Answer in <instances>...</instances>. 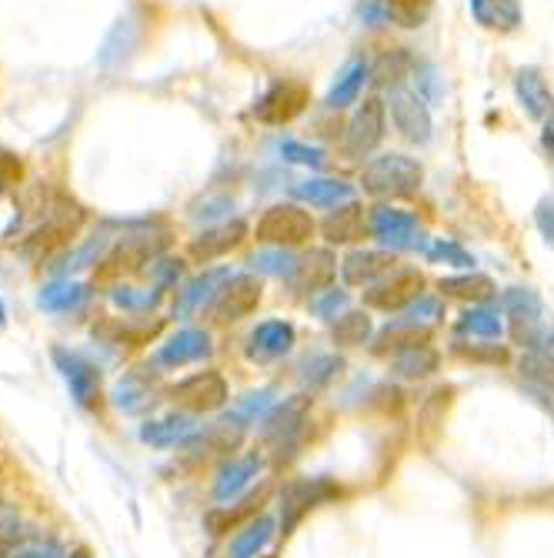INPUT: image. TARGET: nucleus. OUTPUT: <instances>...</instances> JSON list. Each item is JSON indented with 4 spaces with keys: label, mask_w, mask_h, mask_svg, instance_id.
Listing matches in <instances>:
<instances>
[{
    "label": "nucleus",
    "mask_w": 554,
    "mask_h": 558,
    "mask_svg": "<svg viewBox=\"0 0 554 558\" xmlns=\"http://www.w3.org/2000/svg\"><path fill=\"white\" fill-rule=\"evenodd\" d=\"M231 278L227 268L221 271H205L200 278H194L184 291H181V304H177V312L181 315H194L197 308H208V304L214 301V294L221 291V284Z\"/></svg>",
    "instance_id": "30"
},
{
    "label": "nucleus",
    "mask_w": 554,
    "mask_h": 558,
    "mask_svg": "<svg viewBox=\"0 0 554 558\" xmlns=\"http://www.w3.org/2000/svg\"><path fill=\"white\" fill-rule=\"evenodd\" d=\"M271 409H274V391L271 388H261V391H250L237 409L227 415V422L234 425V428H247V425H258V422H264L268 415H271Z\"/></svg>",
    "instance_id": "39"
},
{
    "label": "nucleus",
    "mask_w": 554,
    "mask_h": 558,
    "mask_svg": "<svg viewBox=\"0 0 554 558\" xmlns=\"http://www.w3.org/2000/svg\"><path fill=\"white\" fill-rule=\"evenodd\" d=\"M134 44H137V24H134V17H121L111 27V34L104 37V44H100V54H97L100 68L124 64V58L134 50Z\"/></svg>",
    "instance_id": "32"
},
{
    "label": "nucleus",
    "mask_w": 554,
    "mask_h": 558,
    "mask_svg": "<svg viewBox=\"0 0 554 558\" xmlns=\"http://www.w3.org/2000/svg\"><path fill=\"white\" fill-rule=\"evenodd\" d=\"M501 312L515 322V328H528V325H541L544 301L534 288H508L501 294Z\"/></svg>",
    "instance_id": "28"
},
{
    "label": "nucleus",
    "mask_w": 554,
    "mask_h": 558,
    "mask_svg": "<svg viewBox=\"0 0 554 558\" xmlns=\"http://www.w3.org/2000/svg\"><path fill=\"white\" fill-rule=\"evenodd\" d=\"M438 291L444 298H458V301H468V304H484L497 294L494 281L481 271H471V275H455V278H441L438 281Z\"/></svg>",
    "instance_id": "29"
},
{
    "label": "nucleus",
    "mask_w": 554,
    "mask_h": 558,
    "mask_svg": "<svg viewBox=\"0 0 554 558\" xmlns=\"http://www.w3.org/2000/svg\"><path fill=\"white\" fill-rule=\"evenodd\" d=\"M438 365H441V351L431 348V344H418V348H411L405 354H397V359H391V372L397 378H411V381L434 375Z\"/></svg>",
    "instance_id": "33"
},
{
    "label": "nucleus",
    "mask_w": 554,
    "mask_h": 558,
    "mask_svg": "<svg viewBox=\"0 0 554 558\" xmlns=\"http://www.w3.org/2000/svg\"><path fill=\"white\" fill-rule=\"evenodd\" d=\"M311 105V87L297 77H278L268 84V90L258 97L255 105V118L268 128H284L291 121H297Z\"/></svg>",
    "instance_id": "7"
},
{
    "label": "nucleus",
    "mask_w": 554,
    "mask_h": 558,
    "mask_svg": "<svg viewBox=\"0 0 554 558\" xmlns=\"http://www.w3.org/2000/svg\"><path fill=\"white\" fill-rule=\"evenodd\" d=\"M294 194L311 208H341L347 201H355V187L337 178H311L294 184Z\"/></svg>",
    "instance_id": "26"
},
{
    "label": "nucleus",
    "mask_w": 554,
    "mask_h": 558,
    "mask_svg": "<svg viewBox=\"0 0 554 558\" xmlns=\"http://www.w3.org/2000/svg\"><path fill=\"white\" fill-rule=\"evenodd\" d=\"M521 375L544 385V388H554V359L551 351H531L521 359Z\"/></svg>",
    "instance_id": "48"
},
{
    "label": "nucleus",
    "mask_w": 554,
    "mask_h": 558,
    "mask_svg": "<svg viewBox=\"0 0 554 558\" xmlns=\"http://www.w3.org/2000/svg\"><path fill=\"white\" fill-rule=\"evenodd\" d=\"M397 258L391 251H350L341 262V275L350 288H371L394 271Z\"/></svg>",
    "instance_id": "19"
},
{
    "label": "nucleus",
    "mask_w": 554,
    "mask_h": 558,
    "mask_svg": "<svg viewBox=\"0 0 554 558\" xmlns=\"http://www.w3.org/2000/svg\"><path fill=\"white\" fill-rule=\"evenodd\" d=\"M341 498V485L334 478H291L281 488V529L291 535L321 505Z\"/></svg>",
    "instance_id": "6"
},
{
    "label": "nucleus",
    "mask_w": 554,
    "mask_h": 558,
    "mask_svg": "<svg viewBox=\"0 0 554 558\" xmlns=\"http://www.w3.org/2000/svg\"><path fill=\"white\" fill-rule=\"evenodd\" d=\"M50 359H54L58 372L64 375V381H67V388H71V395H74V401L81 404V409H97V404H100V372L77 351L54 348Z\"/></svg>",
    "instance_id": "14"
},
{
    "label": "nucleus",
    "mask_w": 554,
    "mask_h": 558,
    "mask_svg": "<svg viewBox=\"0 0 554 558\" xmlns=\"http://www.w3.org/2000/svg\"><path fill=\"white\" fill-rule=\"evenodd\" d=\"M161 331V318L158 322H144V325H134V322H118V325H111V328H100V335H108L114 344H131V348H137V344H147L150 338H155Z\"/></svg>",
    "instance_id": "42"
},
{
    "label": "nucleus",
    "mask_w": 554,
    "mask_h": 558,
    "mask_svg": "<svg viewBox=\"0 0 554 558\" xmlns=\"http://www.w3.org/2000/svg\"><path fill=\"white\" fill-rule=\"evenodd\" d=\"M471 8V17L481 31H491V34H518L525 27V8L521 0H468Z\"/></svg>",
    "instance_id": "17"
},
{
    "label": "nucleus",
    "mask_w": 554,
    "mask_h": 558,
    "mask_svg": "<svg viewBox=\"0 0 554 558\" xmlns=\"http://www.w3.org/2000/svg\"><path fill=\"white\" fill-rule=\"evenodd\" d=\"M315 312H318L324 322H337V318L347 312V291L328 288V291L315 301Z\"/></svg>",
    "instance_id": "50"
},
{
    "label": "nucleus",
    "mask_w": 554,
    "mask_h": 558,
    "mask_svg": "<svg viewBox=\"0 0 554 558\" xmlns=\"http://www.w3.org/2000/svg\"><path fill=\"white\" fill-rule=\"evenodd\" d=\"M424 184V168L408 158V155H381L371 158L361 171V187L365 194L378 197V201H405L415 197Z\"/></svg>",
    "instance_id": "1"
},
{
    "label": "nucleus",
    "mask_w": 554,
    "mask_h": 558,
    "mask_svg": "<svg viewBox=\"0 0 554 558\" xmlns=\"http://www.w3.org/2000/svg\"><path fill=\"white\" fill-rule=\"evenodd\" d=\"M334 275H337V262L328 247H321V251H311V255L300 258V265L291 278V288L300 294H324L331 288Z\"/></svg>",
    "instance_id": "22"
},
{
    "label": "nucleus",
    "mask_w": 554,
    "mask_h": 558,
    "mask_svg": "<svg viewBox=\"0 0 554 558\" xmlns=\"http://www.w3.org/2000/svg\"><path fill=\"white\" fill-rule=\"evenodd\" d=\"M147 385H137V378H124L121 385H118V404L121 409H127V412H137L140 404L147 401Z\"/></svg>",
    "instance_id": "51"
},
{
    "label": "nucleus",
    "mask_w": 554,
    "mask_h": 558,
    "mask_svg": "<svg viewBox=\"0 0 554 558\" xmlns=\"http://www.w3.org/2000/svg\"><path fill=\"white\" fill-rule=\"evenodd\" d=\"M408 322L424 325V328H431V325L444 322V301H441V298H434V294H421V298L411 304V308H408Z\"/></svg>",
    "instance_id": "49"
},
{
    "label": "nucleus",
    "mask_w": 554,
    "mask_h": 558,
    "mask_svg": "<svg viewBox=\"0 0 554 558\" xmlns=\"http://www.w3.org/2000/svg\"><path fill=\"white\" fill-rule=\"evenodd\" d=\"M4 187H8V184H0V191H4Z\"/></svg>",
    "instance_id": "58"
},
{
    "label": "nucleus",
    "mask_w": 554,
    "mask_h": 558,
    "mask_svg": "<svg viewBox=\"0 0 554 558\" xmlns=\"http://www.w3.org/2000/svg\"><path fill=\"white\" fill-rule=\"evenodd\" d=\"M458 331L461 335H471V338H481V341H497L505 335V322H501V312L497 308H484V304H475L468 308L458 322Z\"/></svg>",
    "instance_id": "35"
},
{
    "label": "nucleus",
    "mask_w": 554,
    "mask_h": 558,
    "mask_svg": "<svg viewBox=\"0 0 554 558\" xmlns=\"http://www.w3.org/2000/svg\"><path fill=\"white\" fill-rule=\"evenodd\" d=\"M8 325V304H4V298H0V328Z\"/></svg>",
    "instance_id": "56"
},
{
    "label": "nucleus",
    "mask_w": 554,
    "mask_h": 558,
    "mask_svg": "<svg viewBox=\"0 0 554 558\" xmlns=\"http://www.w3.org/2000/svg\"><path fill=\"white\" fill-rule=\"evenodd\" d=\"M424 258L428 262H444L451 268H471L475 271V255H468V251L458 241H451V238H438L434 244H428Z\"/></svg>",
    "instance_id": "44"
},
{
    "label": "nucleus",
    "mask_w": 554,
    "mask_h": 558,
    "mask_svg": "<svg viewBox=\"0 0 554 558\" xmlns=\"http://www.w3.org/2000/svg\"><path fill=\"white\" fill-rule=\"evenodd\" d=\"M321 231H324L328 244H355L371 234V221L365 218V208L358 201H347V205H341L328 215Z\"/></svg>",
    "instance_id": "23"
},
{
    "label": "nucleus",
    "mask_w": 554,
    "mask_h": 558,
    "mask_svg": "<svg viewBox=\"0 0 554 558\" xmlns=\"http://www.w3.org/2000/svg\"><path fill=\"white\" fill-rule=\"evenodd\" d=\"M17 558H67V551L58 545V542H44V545H34V548H24Z\"/></svg>",
    "instance_id": "54"
},
{
    "label": "nucleus",
    "mask_w": 554,
    "mask_h": 558,
    "mask_svg": "<svg viewBox=\"0 0 554 558\" xmlns=\"http://www.w3.org/2000/svg\"><path fill=\"white\" fill-rule=\"evenodd\" d=\"M168 247V234H131L121 238L104 258H100L97 268V281H118L124 275H137L144 271L150 262L161 258V251Z\"/></svg>",
    "instance_id": "5"
},
{
    "label": "nucleus",
    "mask_w": 554,
    "mask_h": 558,
    "mask_svg": "<svg viewBox=\"0 0 554 558\" xmlns=\"http://www.w3.org/2000/svg\"><path fill=\"white\" fill-rule=\"evenodd\" d=\"M384 134H387V105L381 97H365V105H358L355 118L347 124V134H344L347 158H368L384 141Z\"/></svg>",
    "instance_id": "13"
},
{
    "label": "nucleus",
    "mask_w": 554,
    "mask_h": 558,
    "mask_svg": "<svg viewBox=\"0 0 554 558\" xmlns=\"http://www.w3.org/2000/svg\"><path fill=\"white\" fill-rule=\"evenodd\" d=\"M87 284H74V281H54V284H47L44 291H40V308H47V312H58V315H64V312H74V308H81V304L87 301Z\"/></svg>",
    "instance_id": "37"
},
{
    "label": "nucleus",
    "mask_w": 554,
    "mask_h": 558,
    "mask_svg": "<svg viewBox=\"0 0 554 558\" xmlns=\"http://www.w3.org/2000/svg\"><path fill=\"white\" fill-rule=\"evenodd\" d=\"M264 498H268V492H255V495H247L244 501L231 505V509H227V505H221V509L208 512V515H205L208 532H211L214 538H221V535H231V532L250 525V522H255V519L261 515Z\"/></svg>",
    "instance_id": "24"
},
{
    "label": "nucleus",
    "mask_w": 554,
    "mask_h": 558,
    "mask_svg": "<svg viewBox=\"0 0 554 558\" xmlns=\"http://www.w3.org/2000/svg\"><path fill=\"white\" fill-rule=\"evenodd\" d=\"M294 341H297V331L291 322H261L247 338V359L261 362V365L284 359V354L294 348Z\"/></svg>",
    "instance_id": "18"
},
{
    "label": "nucleus",
    "mask_w": 554,
    "mask_h": 558,
    "mask_svg": "<svg viewBox=\"0 0 554 558\" xmlns=\"http://www.w3.org/2000/svg\"><path fill=\"white\" fill-rule=\"evenodd\" d=\"M194 438V425L184 415H171V418H158V422H144L140 425V441L155 445V448H174L181 441Z\"/></svg>",
    "instance_id": "31"
},
{
    "label": "nucleus",
    "mask_w": 554,
    "mask_h": 558,
    "mask_svg": "<svg viewBox=\"0 0 554 558\" xmlns=\"http://www.w3.org/2000/svg\"><path fill=\"white\" fill-rule=\"evenodd\" d=\"M451 354L461 362H471V365H488V368H497V365H508L512 362V351L508 344H488V341H455L451 344Z\"/></svg>",
    "instance_id": "36"
},
{
    "label": "nucleus",
    "mask_w": 554,
    "mask_h": 558,
    "mask_svg": "<svg viewBox=\"0 0 554 558\" xmlns=\"http://www.w3.org/2000/svg\"><path fill=\"white\" fill-rule=\"evenodd\" d=\"M261 281L255 275H231L221 291L214 294V301L205 308V315L214 322V325H234L247 315L258 312L261 304Z\"/></svg>",
    "instance_id": "8"
},
{
    "label": "nucleus",
    "mask_w": 554,
    "mask_h": 558,
    "mask_svg": "<svg viewBox=\"0 0 554 558\" xmlns=\"http://www.w3.org/2000/svg\"><path fill=\"white\" fill-rule=\"evenodd\" d=\"M261 469H264V459H261L258 451L244 454V459H234L231 465H224V472H221V478H218V485H214V498H218V501L237 498L250 482H255V478L261 475Z\"/></svg>",
    "instance_id": "27"
},
{
    "label": "nucleus",
    "mask_w": 554,
    "mask_h": 558,
    "mask_svg": "<svg viewBox=\"0 0 554 558\" xmlns=\"http://www.w3.org/2000/svg\"><path fill=\"white\" fill-rule=\"evenodd\" d=\"M387 114H391V124L394 131L411 141V144H428L431 134H434V118H431V108L424 105V97L408 90V87H394L387 94Z\"/></svg>",
    "instance_id": "12"
},
{
    "label": "nucleus",
    "mask_w": 554,
    "mask_h": 558,
    "mask_svg": "<svg viewBox=\"0 0 554 558\" xmlns=\"http://www.w3.org/2000/svg\"><path fill=\"white\" fill-rule=\"evenodd\" d=\"M211 354V335L208 331H197V328H184L174 338H168V344H161L158 351V365L164 368H181L190 362H200Z\"/></svg>",
    "instance_id": "21"
},
{
    "label": "nucleus",
    "mask_w": 554,
    "mask_h": 558,
    "mask_svg": "<svg viewBox=\"0 0 554 558\" xmlns=\"http://www.w3.org/2000/svg\"><path fill=\"white\" fill-rule=\"evenodd\" d=\"M308 415H311V398L294 395V398L274 404L271 415L261 422V438H264V448L274 454V462H284L291 454H297L300 441H305V432H308Z\"/></svg>",
    "instance_id": "2"
},
{
    "label": "nucleus",
    "mask_w": 554,
    "mask_h": 558,
    "mask_svg": "<svg viewBox=\"0 0 554 558\" xmlns=\"http://www.w3.org/2000/svg\"><path fill=\"white\" fill-rule=\"evenodd\" d=\"M168 398L190 415H208V412L224 409L231 391H227V381L221 372H197V375L171 385Z\"/></svg>",
    "instance_id": "9"
},
{
    "label": "nucleus",
    "mask_w": 554,
    "mask_h": 558,
    "mask_svg": "<svg viewBox=\"0 0 554 558\" xmlns=\"http://www.w3.org/2000/svg\"><path fill=\"white\" fill-rule=\"evenodd\" d=\"M281 158L291 165H305V168H324V150L305 141H294V137L281 141Z\"/></svg>",
    "instance_id": "46"
},
{
    "label": "nucleus",
    "mask_w": 554,
    "mask_h": 558,
    "mask_svg": "<svg viewBox=\"0 0 554 558\" xmlns=\"http://www.w3.org/2000/svg\"><path fill=\"white\" fill-rule=\"evenodd\" d=\"M81 225H84V208L77 205V201H71V197H58L54 205H50V215L44 218V225L27 238L24 251H27L30 258H37V262L58 255L61 247H67L74 241Z\"/></svg>",
    "instance_id": "3"
},
{
    "label": "nucleus",
    "mask_w": 554,
    "mask_h": 558,
    "mask_svg": "<svg viewBox=\"0 0 554 558\" xmlns=\"http://www.w3.org/2000/svg\"><path fill=\"white\" fill-rule=\"evenodd\" d=\"M258 271H264V275H274V278H294V271H297V265H300V258L297 255H291L287 247H271V251H261V255L250 262Z\"/></svg>",
    "instance_id": "43"
},
{
    "label": "nucleus",
    "mask_w": 554,
    "mask_h": 558,
    "mask_svg": "<svg viewBox=\"0 0 554 558\" xmlns=\"http://www.w3.org/2000/svg\"><path fill=\"white\" fill-rule=\"evenodd\" d=\"M551 344H554V331H551Z\"/></svg>",
    "instance_id": "57"
},
{
    "label": "nucleus",
    "mask_w": 554,
    "mask_h": 558,
    "mask_svg": "<svg viewBox=\"0 0 554 558\" xmlns=\"http://www.w3.org/2000/svg\"><path fill=\"white\" fill-rule=\"evenodd\" d=\"M244 238H247V225H244L241 218H234V221H224V225H214V228H208V231H200V234L190 241L187 255H190L194 265H211V262L231 255V251H234Z\"/></svg>",
    "instance_id": "15"
},
{
    "label": "nucleus",
    "mask_w": 554,
    "mask_h": 558,
    "mask_svg": "<svg viewBox=\"0 0 554 558\" xmlns=\"http://www.w3.org/2000/svg\"><path fill=\"white\" fill-rule=\"evenodd\" d=\"M371 331H374V325H371V318L365 312H344L331 325V338L341 348H361V344H368L371 341Z\"/></svg>",
    "instance_id": "38"
},
{
    "label": "nucleus",
    "mask_w": 554,
    "mask_h": 558,
    "mask_svg": "<svg viewBox=\"0 0 554 558\" xmlns=\"http://www.w3.org/2000/svg\"><path fill=\"white\" fill-rule=\"evenodd\" d=\"M24 174V165L17 155H11V150H0V184H11V181H21Z\"/></svg>",
    "instance_id": "53"
},
{
    "label": "nucleus",
    "mask_w": 554,
    "mask_h": 558,
    "mask_svg": "<svg viewBox=\"0 0 554 558\" xmlns=\"http://www.w3.org/2000/svg\"><path fill=\"white\" fill-rule=\"evenodd\" d=\"M114 304L124 312H150L155 304L164 298V288H150V291H134V288H118L114 294Z\"/></svg>",
    "instance_id": "47"
},
{
    "label": "nucleus",
    "mask_w": 554,
    "mask_h": 558,
    "mask_svg": "<svg viewBox=\"0 0 554 558\" xmlns=\"http://www.w3.org/2000/svg\"><path fill=\"white\" fill-rule=\"evenodd\" d=\"M515 97H518V105L528 118L534 121H551L554 118V90L544 77V71L538 68H518L515 71Z\"/></svg>",
    "instance_id": "16"
},
{
    "label": "nucleus",
    "mask_w": 554,
    "mask_h": 558,
    "mask_svg": "<svg viewBox=\"0 0 554 558\" xmlns=\"http://www.w3.org/2000/svg\"><path fill=\"white\" fill-rule=\"evenodd\" d=\"M418 344H431V328L401 318V322H391L387 328L378 331L371 354H378V359H397V354H405Z\"/></svg>",
    "instance_id": "20"
},
{
    "label": "nucleus",
    "mask_w": 554,
    "mask_h": 558,
    "mask_svg": "<svg viewBox=\"0 0 554 558\" xmlns=\"http://www.w3.org/2000/svg\"><path fill=\"white\" fill-rule=\"evenodd\" d=\"M534 225H538V231L544 234V241L554 244V194H547V197L538 201V208H534Z\"/></svg>",
    "instance_id": "52"
},
{
    "label": "nucleus",
    "mask_w": 554,
    "mask_h": 558,
    "mask_svg": "<svg viewBox=\"0 0 554 558\" xmlns=\"http://www.w3.org/2000/svg\"><path fill=\"white\" fill-rule=\"evenodd\" d=\"M541 147H544V155H547V161L554 165V118L541 124Z\"/></svg>",
    "instance_id": "55"
},
{
    "label": "nucleus",
    "mask_w": 554,
    "mask_h": 558,
    "mask_svg": "<svg viewBox=\"0 0 554 558\" xmlns=\"http://www.w3.org/2000/svg\"><path fill=\"white\" fill-rule=\"evenodd\" d=\"M384 11L387 21H394L397 27H424L431 11H434V0H384Z\"/></svg>",
    "instance_id": "40"
},
{
    "label": "nucleus",
    "mask_w": 554,
    "mask_h": 558,
    "mask_svg": "<svg viewBox=\"0 0 554 558\" xmlns=\"http://www.w3.org/2000/svg\"><path fill=\"white\" fill-rule=\"evenodd\" d=\"M318 225L315 218L305 211V208H297V205H271L258 225H255V238L258 244H268V247H300V244H308L315 238Z\"/></svg>",
    "instance_id": "4"
},
{
    "label": "nucleus",
    "mask_w": 554,
    "mask_h": 558,
    "mask_svg": "<svg viewBox=\"0 0 554 558\" xmlns=\"http://www.w3.org/2000/svg\"><path fill=\"white\" fill-rule=\"evenodd\" d=\"M408 68H411V61H408L405 50H391V54H384V58L371 68V74H374V81H381L384 87L394 90V87H401V81H405Z\"/></svg>",
    "instance_id": "45"
},
{
    "label": "nucleus",
    "mask_w": 554,
    "mask_h": 558,
    "mask_svg": "<svg viewBox=\"0 0 554 558\" xmlns=\"http://www.w3.org/2000/svg\"><path fill=\"white\" fill-rule=\"evenodd\" d=\"M371 81V64L368 61H350L344 64V71L334 77L328 97H324V105L331 111H344L350 105H358V97L365 94V84Z\"/></svg>",
    "instance_id": "25"
},
{
    "label": "nucleus",
    "mask_w": 554,
    "mask_h": 558,
    "mask_svg": "<svg viewBox=\"0 0 554 558\" xmlns=\"http://www.w3.org/2000/svg\"><path fill=\"white\" fill-rule=\"evenodd\" d=\"M271 538H274V519L261 515V519H255V522L237 532V538L231 542L227 558H258V551H264L271 545Z\"/></svg>",
    "instance_id": "34"
},
{
    "label": "nucleus",
    "mask_w": 554,
    "mask_h": 558,
    "mask_svg": "<svg viewBox=\"0 0 554 558\" xmlns=\"http://www.w3.org/2000/svg\"><path fill=\"white\" fill-rule=\"evenodd\" d=\"M424 275L418 268H394L387 278H381L378 284H371L365 291V304L378 312H408L411 304L424 294Z\"/></svg>",
    "instance_id": "10"
},
{
    "label": "nucleus",
    "mask_w": 554,
    "mask_h": 558,
    "mask_svg": "<svg viewBox=\"0 0 554 558\" xmlns=\"http://www.w3.org/2000/svg\"><path fill=\"white\" fill-rule=\"evenodd\" d=\"M371 238L384 244L387 251H424V231L421 221L411 211H401L391 205H381L371 211Z\"/></svg>",
    "instance_id": "11"
},
{
    "label": "nucleus",
    "mask_w": 554,
    "mask_h": 558,
    "mask_svg": "<svg viewBox=\"0 0 554 558\" xmlns=\"http://www.w3.org/2000/svg\"><path fill=\"white\" fill-rule=\"evenodd\" d=\"M264 558H274V555H264Z\"/></svg>",
    "instance_id": "59"
},
{
    "label": "nucleus",
    "mask_w": 554,
    "mask_h": 558,
    "mask_svg": "<svg viewBox=\"0 0 554 558\" xmlns=\"http://www.w3.org/2000/svg\"><path fill=\"white\" fill-rule=\"evenodd\" d=\"M341 368H344V362L337 354H315V359L300 365V381H305L311 391H318V388H328L341 375Z\"/></svg>",
    "instance_id": "41"
}]
</instances>
